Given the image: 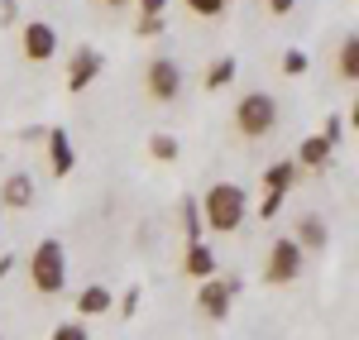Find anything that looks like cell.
<instances>
[{
  "mask_svg": "<svg viewBox=\"0 0 359 340\" xmlns=\"http://www.w3.org/2000/svg\"><path fill=\"white\" fill-rule=\"evenodd\" d=\"M196 206H201V226L230 235V230L245 226V206H249V201H245V192H240L235 182H216V187L196 201Z\"/></svg>",
  "mask_w": 359,
  "mask_h": 340,
  "instance_id": "6da1fadb",
  "label": "cell"
},
{
  "mask_svg": "<svg viewBox=\"0 0 359 340\" xmlns=\"http://www.w3.org/2000/svg\"><path fill=\"white\" fill-rule=\"evenodd\" d=\"M29 283L39 287L43 297H53V292L67 287V254H62L57 240H39L34 245V254H29Z\"/></svg>",
  "mask_w": 359,
  "mask_h": 340,
  "instance_id": "7a4b0ae2",
  "label": "cell"
},
{
  "mask_svg": "<svg viewBox=\"0 0 359 340\" xmlns=\"http://www.w3.org/2000/svg\"><path fill=\"white\" fill-rule=\"evenodd\" d=\"M235 130H240L245 140L273 135L278 130V101L269 96V91H249V96H240V106H235Z\"/></svg>",
  "mask_w": 359,
  "mask_h": 340,
  "instance_id": "3957f363",
  "label": "cell"
},
{
  "mask_svg": "<svg viewBox=\"0 0 359 340\" xmlns=\"http://www.w3.org/2000/svg\"><path fill=\"white\" fill-rule=\"evenodd\" d=\"M292 278H302V250L292 245V240H273V250H269V264H264V283H292Z\"/></svg>",
  "mask_w": 359,
  "mask_h": 340,
  "instance_id": "277c9868",
  "label": "cell"
},
{
  "mask_svg": "<svg viewBox=\"0 0 359 340\" xmlns=\"http://www.w3.org/2000/svg\"><path fill=\"white\" fill-rule=\"evenodd\" d=\"M144 86H149V96H154V101H177V91H182V67H177L172 57H154Z\"/></svg>",
  "mask_w": 359,
  "mask_h": 340,
  "instance_id": "5b68a950",
  "label": "cell"
},
{
  "mask_svg": "<svg viewBox=\"0 0 359 340\" xmlns=\"http://www.w3.org/2000/svg\"><path fill=\"white\" fill-rule=\"evenodd\" d=\"M101 67H106V57L96 53V48H77L72 62H67V91H86V86L101 77Z\"/></svg>",
  "mask_w": 359,
  "mask_h": 340,
  "instance_id": "8992f818",
  "label": "cell"
},
{
  "mask_svg": "<svg viewBox=\"0 0 359 340\" xmlns=\"http://www.w3.org/2000/svg\"><path fill=\"white\" fill-rule=\"evenodd\" d=\"M25 57H34V62H48V57L57 53V29L43 25V20H34V25H25Z\"/></svg>",
  "mask_w": 359,
  "mask_h": 340,
  "instance_id": "52a82bcc",
  "label": "cell"
},
{
  "mask_svg": "<svg viewBox=\"0 0 359 340\" xmlns=\"http://www.w3.org/2000/svg\"><path fill=\"white\" fill-rule=\"evenodd\" d=\"M230 292H235V283L206 278V283H201V292H196V302H201V312L211 316V321H225V316H230Z\"/></svg>",
  "mask_w": 359,
  "mask_h": 340,
  "instance_id": "ba28073f",
  "label": "cell"
},
{
  "mask_svg": "<svg viewBox=\"0 0 359 340\" xmlns=\"http://www.w3.org/2000/svg\"><path fill=\"white\" fill-rule=\"evenodd\" d=\"M287 240H292L302 254H316V250H326L331 235H326V221H321V216H302V221H297V235H287Z\"/></svg>",
  "mask_w": 359,
  "mask_h": 340,
  "instance_id": "9c48e42d",
  "label": "cell"
},
{
  "mask_svg": "<svg viewBox=\"0 0 359 340\" xmlns=\"http://www.w3.org/2000/svg\"><path fill=\"white\" fill-rule=\"evenodd\" d=\"M0 201H5V206H15V211L34 206V177H29V172H10V177H5V187H0Z\"/></svg>",
  "mask_w": 359,
  "mask_h": 340,
  "instance_id": "30bf717a",
  "label": "cell"
},
{
  "mask_svg": "<svg viewBox=\"0 0 359 340\" xmlns=\"http://www.w3.org/2000/svg\"><path fill=\"white\" fill-rule=\"evenodd\" d=\"M48 158H53V172H57V177H67V172H72L77 154H72V140H67V130H48Z\"/></svg>",
  "mask_w": 359,
  "mask_h": 340,
  "instance_id": "8fae6325",
  "label": "cell"
},
{
  "mask_svg": "<svg viewBox=\"0 0 359 340\" xmlns=\"http://www.w3.org/2000/svg\"><path fill=\"white\" fill-rule=\"evenodd\" d=\"M331 154H335V149L321 140V135H306V140H302V154H297L292 163H297V172H302V168H326V163H331Z\"/></svg>",
  "mask_w": 359,
  "mask_h": 340,
  "instance_id": "7c38bea8",
  "label": "cell"
},
{
  "mask_svg": "<svg viewBox=\"0 0 359 340\" xmlns=\"http://www.w3.org/2000/svg\"><path fill=\"white\" fill-rule=\"evenodd\" d=\"M182 268H187L192 278H201V283H206V278H216V254H211V245H201V240H196V245H187Z\"/></svg>",
  "mask_w": 359,
  "mask_h": 340,
  "instance_id": "4fadbf2b",
  "label": "cell"
},
{
  "mask_svg": "<svg viewBox=\"0 0 359 340\" xmlns=\"http://www.w3.org/2000/svg\"><path fill=\"white\" fill-rule=\"evenodd\" d=\"M111 287H101V283H91V287H82L77 292V312L82 316H101V312H111Z\"/></svg>",
  "mask_w": 359,
  "mask_h": 340,
  "instance_id": "5bb4252c",
  "label": "cell"
},
{
  "mask_svg": "<svg viewBox=\"0 0 359 340\" xmlns=\"http://www.w3.org/2000/svg\"><path fill=\"white\" fill-rule=\"evenodd\" d=\"M292 182H297V163H292V158H283V163H273V168H264V187L278 192V197H287Z\"/></svg>",
  "mask_w": 359,
  "mask_h": 340,
  "instance_id": "9a60e30c",
  "label": "cell"
},
{
  "mask_svg": "<svg viewBox=\"0 0 359 340\" xmlns=\"http://www.w3.org/2000/svg\"><path fill=\"white\" fill-rule=\"evenodd\" d=\"M335 72H340L345 82L359 77V34H345V43H340V53H335Z\"/></svg>",
  "mask_w": 359,
  "mask_h": 340,
  "instance_id": "2e32d148",
  "label": "cell"
},
{
  "mask_svg": "<svg viewBox=\"0 0 359 340\" xmlns=\"http://www.w3.org/2000/svg\"><path fill=\"white\" fill-rule=\"evenodd\" d=\"M235 82V57H216L211 62V72H206V86L211 91H221V86H230Z\"/></svg>",
  "mask_w": 359,
  "mask_h": 340,
  "instance_id": "e0dca14e",
  "label": "cell"
},
{
  "mask_svg": "<svg viewBox=\"0 0 359 340\" xmlns=\"http://www.w3.org/2000/svg\"><path fill=\"white\" fill-rule=\"evenodd\" d=\"M182 226H187V245H196V240H201V206H196L192 197L182 201Z\"/></svg>",
  "mask_w": 359,
  "mask_h": 340,
  "instance_id": "ac0fdd59",
  "label": "cell"
},
{
  "mask_svg": "<svg viewBox=\"0 0 359 340\" xmlns=\"http://www.w3.org/2000/svg\"><path fill=\"white\" fill-rule=\"evenodd\" d=\"M149 149H154V158H158V163H172V158H177V140H172V135H154Z\"/></svg>",
  "mask_w": 359,
  "mask_h": 340,
  "instance_id": "d6986e66",
  "label": "cell"
},
{
  "mask_svg": "<svg viewBox=\"0 0 359 340\" xmlns=\"http://www.w3.org/2000/svg\"><path fill=\"white\" fill-rule=\"evenodd\" d=\"M306 67H311V57H306L302 48H287V53H283V72H287V77H302Z\"/></svg>",
  "mask_w": 359,
  "mask_h": 340,
  "instance_id": "ffe728a7",
  "label": "cell"
},
{
  "mask_svg": "<svg viewBox=\"0 0 359 340\" xmlns=\"http://www.w3.org/2000/svg\"><path fill=\"white\" fill-rule=\"evenodd\" d=\"M225 5H230V0H187V10H192V15H201V20L225 15Z\"/></svg>",
  "mask_w": 359,
  "mask_h": 340,
  "instance_id": "44dd1931",
  "label": "cell"
},
{
  "mask_svg": "<svg viewBox=\"0 0 359 340\" xmlns=\"http://www.w3.org/2000/svg\"><path fill=\"white\" fill-rule=\"evenodd\" d=\"M53 340H91V336H86L82 321H62V326H53Z\"/></svg>",
  "mask_w": 359,
  "mask_h": 340,
  "instance_id": "7402d4cb",
  "label": "cell"
},
{
  "mask_svg": "<svg viewBox=\"0 0 359 340\" xmlns=\"http://www.w3.org/2000/svg\"><path fill=\"white\" fill-rule=\"evenodd\" d=\"M340 135H345V125H340V115H326V125H321V140H326V144L335 149V144H340Z\"/></svg>",
  "mask_w": 359,
  "mask_h": 340,
  "instance_id": "603a6c76",
  "label": "cell"
},
{
  "mask_svg": "<svg viewBox=\"0 0 359 340\" xmlns=\"http://www.w3.org/2000/svg\"><path fill=\"white\" fill-rule=\"evenodd\" d=\"M139 297H144L139 287H125V297H120V312H125V316H135V312H139Z\"/></svg>",
  "mask_w": 359,
  "mask_h": 340,
  "instance_id": "cb8c5ba5",
  "label": "cell"
},
{
  "mask_svg": "<svg viewBox=\"0 0 359 340\" xmlns=\"http://www.w3.org/2000/svg\"><path fill=\"white\" fill-rule=\"evenodd\" d=\"M168 0H139V20H158Z\"/></svg>",
  "mask_w": 359,
  "mask_h": 340,
  "instance_id": "d4e9b609",
  "label": "cell"
},
{
  "mask_svg": "<svg viewBox=\"0 0 359 340\" xmlns=\"http://www.w3.org/2000/svg\"><path fill=\"white\" fill-rule=\"evenodd\" d=\"M278 206H283V197H278V192H269V197H264V206H259V216L269 221V216H278Z\"/></svg>",
  "mask_w": 359,
  "mask_h": 340,
  "instance_id": "484cf974",
  "label": "cell"
},
{
  "mask_svg": "<svg viewBox=\"0 0 359 340\" xmlns=\"http://www.w3.org/2000/svg\"><path fill=\"white\" fill-rule=\"evenodd\" d=\"M163 15H158V20H139V34H149V39H154V34H163Z\"/></svg>",
  "mask_w": 359,
  "mask_h": 340,
  "instance_id": "4316f807",
  "label": "cell"
},
{
  "mask_svg": "<svg viewBox=\"0 0 359 340\" xmlns=\"http://www.w3.org/2000/svg\"><path fill=\"white\" fill-rule=\"evenodd\" d=\"M292 5H297V0H269V10H273V15H287Z\"/></svg>",
  "mask_w": 359,
  "mask_h": 340,
  "instance_id": "83f0119b",
  "label": "cell"
},
{
  "mask_svg": "<svg viewBox=\"0 0 359 340\" xmlns=\"http://www.w3.org/2000/svg\"><path fill=\"white\" fill-rule=\"evenodd\" d=\"M106 5H125V0H106Z\"/></svg>",
  "mask_w": 359,
  "mask_h": 340,
  "instance_id": "f1b7e54d",
  "label": "cell"
}]
</instances>
